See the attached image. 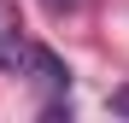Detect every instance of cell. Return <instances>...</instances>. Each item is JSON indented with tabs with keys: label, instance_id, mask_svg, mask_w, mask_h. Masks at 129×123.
<instances>
[{
	"label": "cell",
	"instance_id": "cell-1",
	"mask_svg": "<svg viewBox=\"0 0 129 123\" xmlns=\"http://www.w3.org/2000/svg\"><path fill=\"white\" fill-rule=\"evenodd\" d=\"M35 53H41V41L24 35V18H18L12 0H0V70L29 76V70H35Z\"/></svg>",
	"mask_w": 129,
	"mask_h": 123
},
{
	"label": "cell",
	"instance_id": "cell-2",
	"mask_svg": "<svg viewBox=\"0 0 129 123\" xmlns=\"http://www.w3.org/2000/svg\"><path fill=\"white\" fill-rule=\"evenodd\" d=\"M41 6H47L53 18H71V12H82V6H88V0H41Z\"/></svg>",
	"mask_w": 129,
	"mask_h": 123
}]
</instances>
